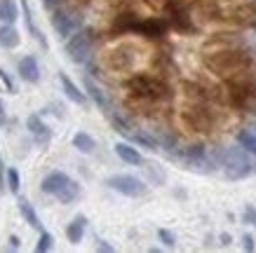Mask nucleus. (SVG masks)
<instances>
[{"label": "nucleus", "instance_id": "nucleus-1", "mask_svg": "<svg viewBox=\"0 0 256 253\" xmlns=\"http://www.w3.org/2000/svg\"><path fill=\"white\" fill-rule=\"evenodd\" d=\"M221 167L228 181H242L256 174V157L249 155L244 148L238 143L233 148H224L221 150Z\"/></svg>", "mask_w": 256, "mask_h": 253}, {"label": "nucleus", "instance_id": "nucleus-2", "mask_svg": "<svg viewBox=\"0 0 256 253\" xmlns=\"http://www.w3.org/2000/svg\"><path fill=\"white\" fill-rule=\"evenodd\" d=\"M94 33L90 28H78L68 40H66V54L73 63H85L92 56Z\"/></svg>", "mask_w": 256, "mask_h": 253}, {"label": "nucleus", "instance_id": "nucleus-3", "mask_svg": "<svg viewBox=\"0 0 256 253\" xmlns=\"http://www.w3.org/2000/svg\"><path fill=\"white\" fill-rule=\"evenodd\" d=\"M106 185L110 190L124 195V197H144L148 192V185L132 174H116V176L106 178Z\"/></svg>", "mask_w": 256, "mask_h": 253}, {"label": "nucleus", "instance_id": "nucleus-4", "mask_svg": "<svg viewBox=\"0 0 256 253\" xmlns=\"http://www.w3.org/2000/svg\"><path fill=\"white\" fill-rule=\"evenodd\" d=\"M52 26H54V31L59 33V38H70L78 28H82V19L76 14H68V12H64V9L59 7L52 12Z\"/></svg>", "mask_w": 256, "mask_h": 253}, {"label": "nucleus", "instance_id": "nucleus-5", "mask_svg": "<svg viewBox=\"0 0 256 253\" xmlns=\"http://www.w3.org/2000/svg\"><path fill=\"white\" fill-rule=\"evenodd\" d=\"M26 129H28V134H31L38 143H42V146H47L50 141H52V129L45 124V120L40 115H28V120H26Z\"/></svg>", "mask_w": 256, "mask_h": 253}, {"label": "nucleus", "instance_id": "nucleus-6", "mask_svg": "<svg viewBox=\"0 0 256 253\" xmlns=\"http://www.w3.org/2000/svg\"><path fill=\"white\" fill-rule=\"evenodd\" d=\"M70 181V176L66 174V171H50L45 178H42V183H40V190L47 192V195H56V192L62 190L64 185Z\"/></svg>", "mask_w": 256, "mask_h": 253}, {"label": "nucleus", "instance_id": "nucleus-7", "mask_svg": "<svg viewBox=\"0 0 256 253\" xmlns=\"http://www.w3.org/2000/svg\"><path fill=\"white\" fill-rule=\"evenodd\" d=\"M59 82H62L64 94H66L73 103H78V106H87V99H90V96H87V92H82V89H80L78 84L73 82L66 73H59Z\"/></svg>", "mask_w": 256, "mask_h": 253}, {"label": "nucleus", "instance_id": "nucleus-8", "mask_svg": "<svg viewBox=\"0 0 256 253\" xmlns=\"http://www.w3.org/2000/svg\"><path fill=\"white\" fill-rule=\"evenodd\" d=\"M19 77L28 84L40 82V66H38V61H36V56L28 54V56H24L22 61H19Z\"/></svg>", "mask_w": 256, "mask_h": 253}, {"label": "nucleus", "instance_id": "nucleus-9", "mask_svg": "<svg viewBox=\"0 0 256 253\" xmlns=\"http://www.w3.org/2000/svg\"><path fill=\"white\" fill-rule=\"evenodd\" d=\"M132 89L136 94H141V96H162L164 94V87L158 80H153V77H136L132 82Z\"/></svg>", "mask_w": 256, "mask_h": 253}, {"label": "nucleus", "instance_id": "nucleus-10", "mask_svg": "<svg viewBox=\"0 0 256 253\" xmlns=\"http://www.w3.org/2000/svg\"><path fill=\"white\" fill-rule=\"evenodd\" d=\"M22 16H24V21H26V28H28V33L33 35V40H36V42H40V47H42V49H50V42H47V38L42 35V31H38V28H36V23H33V12H31L28 0H22Z\"/></svg>", "mask_w": 256, "mask_h": 253}, {"label": "nucleus", "instance_id": "nucleus-11", "mask_svg": "<svg viewBox=\"0 0 256 253\" xmlns=\"http://www.w3.org/2000/svg\"><path fill=\"white\" fill-rule=\"evenodd\" d=\"M16 207H19V211H22V218L31 225L33 230L42 232V223H40V218H38V214H36V209H33L31 202L26 200V197H19V200H16Z\"/></svg>", "mask_w": 256, "mask_h": 253}, {"label": "nucleus", "instance_id": "nucleus-12", "mask_svg": "<svg viewBox=\"0 0 256 253\" xmlns=\"http://www.w3.org/2000/svg\"><path fill=\"white\" fill-rule=\"evenodd\" d=\"M85 228H87V218L82 214L76 216V218H73V221L66 225V237H68L70 244H80V242H82Z\"/></svg>", "mask_w": 256, "mask_h": 253}, {"label": "nucleus", "instance_id": "nucleus-13", "mask_svg": "<svg viewBox=\"0 0 256 253\" xmlns=\"http://www.w3.org/2000/svg\"><path fill=\"white\" fill-rule=\"evenodd\" d=\"M19 31L14 28V23H0V47L2 49H14L19 47Z\"/></svg>", "mask_w": 256, "mask_h": 253}, {"label": "nucleus", "instance_id": "nucleus-14", "mask_svg": "<svg viewBox=\"0 0 256 253\" xmlns=\"http://www.w3.org/2000/svg\"><path fill=\"white\" fill-rule=\"evenodd\" d=\"M82 84H85L87 96H90V99H92L94 103L101 108V110H108V99H106V94L101 92L99 84H94L92 77H85V80H82Z\"/></svg>", "mask_w": 256, "mask_h": 253}, {"label": "nucleus", "instance_id": "nucleus-15", "mask_svg": "<svg viewBox=\"0 0 256 253\" xmlns=\"http://www.w3.org/2000/svg\"><path fill=\"white\" fill-rule=\"evenodd\" d=\"M116 155L120 157L122 162H127V164H144V155L136 150V148H132L130 143H116Z\"/></svg>", "mask_w": 256, "mask_h": 253}, {"label": "nucleus", "instance_id": "nucleus-16", "mask_svg": "<svg viewBox=\"0 0 256 253\" xmlns=\"http://www.w3.org/2000/svg\"><path fill=\"white\" fill-rule=\"evenodd\" d=\"M19 19V5L14 0H0V23H14Z\"/></svg>", "mask_w": 256, "mask_h": 253}, {"label": "nucleus", "instance_id": "nucleus-17", "mask_svg": "<svg viewBox=\"0 0 256 253\" xmlns=\"http://www.w3.org/2000/svg\"><path fill=\"white\" fill-rule=\"evenodd\" d=\"M78 195H80V185L76 183L73 178H70L68 183L64 185V188H62L59 192H56L54 197H56L59 202H62V204H73V202L78 200Z\"/></svg>", "mask_w": 256, "mask_h": 253}, {"label": "nucleus", "instance_id": "nucleus-18", "mask_svg": "<svg viewBox=\"0 0 256 253\" xmlns=\"http://www.w3.org/2000/svg\"><path fill=\"white\" fill-rule=\"evenodd\" d=\"M73 146L78 148V153L82 155H92L94 153V148H96V141H94L87 131H78L76 136H73Z\"/></svg>", "mask_w": 256, "mask_h": 253}, {"label": "nucleus", "instance_id": "nucleus-19", "mask_svg": "<svg viewBox=\"0 0 256 253\" xmlns=\"http://www.w3.org/2000/svg\"><path fill=\"white\" fill-rule=\"evenodd\" d=\"M238 143H240L249 155L256 157V131L254 129H240L238 131Z\"/></svg>", "mask_w": 256, "mask_h": 253}, {"label": "nucleus", "instance_id": "nucleus-20", "mask_svg": "<svg viewBox=\"0 0 256 253\" xmlns=\"http://www.w3.org/2000/svg\"><path fill=\"white\" fill-rule=\"evenodd\" d=\"M130 138H132L134 143L148 148V150H158V141L156 138H150L148 134H144V131H130Z\"/></svg>", "mask_w": 256, "mask_h": 253}, {"label": "nucleus", "instance_id": "nucleus-21", "mask_svg": "<svg viewBox=\"0 0 256 253\" xmlns=\"http://www.w3.org/2000/svg\"><path fill=\"white\" fill-rule=\"evenodd\" d=\"M144 169H146L148 178H150L153 183H158V185L164 183V171L162 169H158V164H148V162H144Z\"/></svg>", "mask_w": 256, "mask_h": 253}, {"label": "nucleus", "instance_id": "nucleus-22", "mask_svg": "<svg viewBox=\"0 0 256 253\" xmlns=\"http://www.w3.org/2000/svg\"><path fill=\"white\" fill-rule=\"evenodd\" d=\"M52 242H54V239H52V235L42 230V232H40V239L36 242V253H47L50 249H52Z\"/></svg>", "mask_w": 256, "mask_h": 253}, {"label": "nucleus", "instance_id": "nucleus-23", "mask_svg": "<svg viewBox=\"0 0 256 253\" xmlns=\"http://www.w3.org/2000/svg\"><path fill=\"white\" fill-rule=\"evenodd\" d=\"M158 239H160L167 249H174V246H176V235L172 230H167V228H160V230H158Z\"/></svg>", "mask_w": 256, "mask_h": 253}, {"label": "nucleus", "instance_id": "nucleus-24", "mask_svg": "<svg viewBox=\"0 0 256 253\" xmlns=\"http://www.w3.org/2000/svg\"><path fill=\"white\" fill-rule=\"evenodd\" d=\"M8 188L10 192H19V188H22V181H19V171H16L14 167H10L8 169Z\"/></svg>", "mask_w": 256, "mask_h": 253}, {"label": "nucleus", "instance_id": "nucleus-25", "mask_svg": "<svg viewBox=\"0 0 256 253\" xmlns=\"http://www.w3.org/2000/svg\"><path fill=\"white\" fill-rule=\"evenodd\" d=\"M242 218H244V223H249V225H254V228H256V207H252V204H244Z\"/></svg>", "mask_w": 256, "mask_h": 253}, {"label": "nucleus", "instance_id": "nucleus-26", "mask_svg": "<svg viewBox=\"0 0 256 253\" xmlns=\"http://www.w3.org/2000/svg\"><path fill=\"white\" fill-rule=\"evenodd\" d=\"M0 82L5 84V87H8V92H10V94H14V92H16L14 82H12V77H10V73H8L5 68H0Z\"/></svg>", "mask_w": 256, "mask_h": 253}, {"label": "nucleus", "instance_id": "nucleus-27", "mask_svg": "<svg viewBox=\"0 0 256 253\" xmlns=\"http://www.w3.org/2000/svg\"><path fill=\"white\" fill-rule=\"evenodd\" d=\"M242 249H244V251H254L256 246H254V237H252V235H244V237H242Z\"/></svg>", "mask_w": 256, "mask_h": 253}, {"label": "nucleus", "instance_id": "nucleus-28", "mask_svg": "<svg viewBox=\"0 0 256 253\" xmlns=\"http://www.w3.org/2000/svg\"><path fill=\"white\" fill-rule=\"evenodd\" d=\"M42 5H45V9L54 12V9L62 7V0H42Z\"/></svg>", "mask_w": 256, "mask_h": 253}, {"label": "nucleus", "instance_id": "nucleus-29", "mask_svg": "<svg viewBox=\"0 0 256 253\" xmlns=\"http://www.w3.org/2000/svg\"><path fill=\"white\" fill-rule=\"evenodd\" d=\"M96 249H99V251H106V253H113V246L106 244L104 239H96Z\"/></svg>", "mask_w": 256, "mask_h": 253}, {"label": "nucleus", "instance_id": "nucleus-30", "mask_svg": "<svg viewBox=\"0 0 256 253\" xmlns=\"http://www.w3.org/2000/svg\"><path fill=\"white\" fill-rule=\"evenodd\" d=\"M5 178H8V171L2 169V162H0V192L5 190V185H8V181H5Z\"/></svg>", "mask_w": 256, "mask_h": 253}, {"label": "nucleus", "instance_id": "nucleus-31", "mask_svg": "<svg viewBox=\"0 0 256 253\" xmlns=\"http://www.w3.org/2000/svg\"><path fill=\"white\" fill-rule=\"evenodd\" d=\"M2 124H8V110H5V103L0 99V127H2Z\"/></svg>", "mask_w": 256, "mask_h": 253}, {"label": "nucleus", "instance_id": "nucleus-32", "mask_svg": "<svg viewBox=\"0 0 256 253\" xmlns=\"http://www.w3.org/2000/svg\"><path fill=\"white\" fill-rule=\"evenodd\" d=\"M19 246H22L19 237H16V235H12V237H10V249H19Z\"/></svg>", "mask_w": 256, "mask_h": 253}, {"label": "nucleus", "instance_id": "nucleus-33", "mask_svg": "<svg viewBox=\"0 0 256 253\" xmlns=\"http://www.w3.org/2000/svg\"><path fill=\"white\" fill-rule=\"evenodd\" d=\"M221 244H224V246L230 244V235H226V232H224V235H221Z\"/></svg>", "mask_w": 256, "mask_h": 253}, {"label": "nucleus", "instance_id": "nucleus-34", "mask_svg": "<svg viewBox=\"0 0 256 253\" xmlns=\"http://www.w3.org/2000/svg\"><path fill=\"white\" fill-rule=\"evenodd\" d=\"M252 129H254V131H256V124H254V127H252Z\"/></svg>", "mask_w": 256, "mask_h": 253}]
</instances>
